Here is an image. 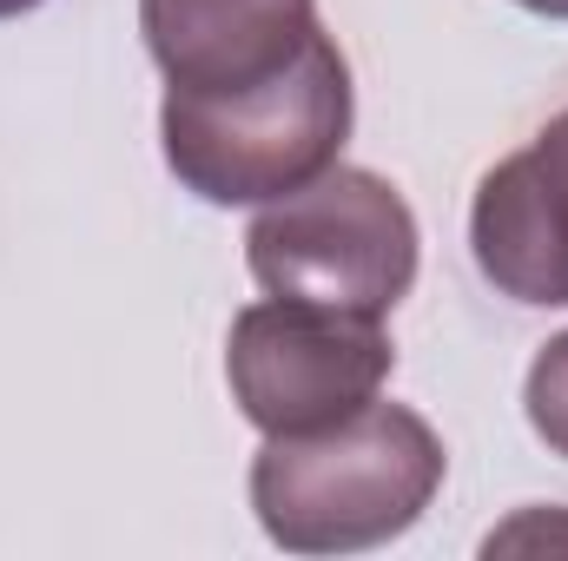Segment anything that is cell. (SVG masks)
<instances>
[{
  "instance_id": "obj_1",
  "label": "cell",
  "mask_w": 568,
  "mask_h": 561,
  "mask_svg": "<svg viewBox=\"0 0 568 561\" xmlns=\"http://www.w3.org/2000/svg\"><path fill=\"white\" fill-rule=\"evenodd\" d=\"M443 469L449 456L429 417L377 397L324 429L265 436L245 489L284 555H364L424 522Z\"/></svg>"
},
{
  "instance_id": "obj_2",
  "label": "cell",
  "mask_w": 568,
  "mask_h": 561,
  "mask_svg": "<svg viewBox=\"0 0 568 561\" xmlns=\"http://www.w3.org/2000/svg\"><path fill=\"white\" fill-rule=\"evenodd\" d=\"M357 120L351 60L317 33L284 73L239 93H172L159 106V145L172 178L205 205H272L324 178Z\"/></svg>"
},
{
  "instance_id": "obj_3",
  "label": "cell",
  "mask_w": 568,
  "mask_h": 561,
  "mask_svg": "<svg viewBox=\"0 0 568 561\" xmlns=\"http://www.w3.org/2000/svg\"><path fill=\"white\" fill-rule=\"evenodd\" d=\"M245 265L265 297L390 317L417 284L424 232L410 198L384 172L337 159L324 178L258 205L245 232Z\"/></svg>"
},
{
  "instance_id": "obj_4",
  "label": "cell",
  "mask_w": 568,
  "mask_h": 561,
  "mask_svg": "<svg viewBox=\"0 0 568 561\" xmlns=\"http://www.w3.org/2000/svg\"><path fill=\"white\" fill-rule=\"evenodd\" d=\"M397 344L384 317L324 310L297 297H258L232 317L225 384L232 404L265 436H304L384 397Z\"/></svg>"
},
{
  "instance_id": "obj_5",
  "label": "cell",
  "mask_w": 568,
  "mask_h": 561,
  "mask_svg": "<svg viewBox=\"0 0 568 561\" xmlns=\"http://www.w3.org/2000/svg\"><path fill=\"white\" fill-rule=\"evenodd\" d=\"M469 258L483 284L529 310L568 304V106L469 198Z\"/></svg>"
},
{
  "instance_id": "obj_6",
  "label": "cell",
  "mask_w": 568,
  "mask_h": 561,
  "mask_svg": "<svg viewBox=\"0 0 568 561\" xmlns=\"http://www.w3.org/2000/svg\"><path fill=\"white\" fill-rule=\"evenodd\" d=\"M140 33L172 93H239L284 73L317 33V0H140Z\"/></svg>"
},
{
  "instance_id": "obj_7",
  "label": "cell",
  "mask_w": 568,
  "mask_h": 561,
  "mask_svg": "<svg viewBox=\"0 0 568 561\" xmlns=\"http://www.w3.org/2000/svg\"><path fill=\"white\" fill-rule=\"evenodd\" d=\"M523 417L549 442V456H568V330H556L536 350V364L523 377Z\"/></svg>"
},
{
  "instance_id": "obj_8",
  "label": "cell",
  "mask_w": 568,
  "mask_h": 561,
  "mask_svg": "<svg viewBox=\"0 0 568 561\" xmlns=\"http://www.w3.org/2000/svg\"><path fill=\"white\" fill-rule=\"evenodd\" d=\"M516 7H529V13H542V20H568V0H516Z\"/></svg>"
},
{
  "instance_id": "obj_9",
  "label": "cell",
  "mask_w": 568,
  "mask_h": 561,
  "mask_svg": "<svg viewBox=\"0 0 568 561\" xmlns=\"http://www.w3.org/2000/svg\"><path fill=\"white\" fill-rule=\"evenodd\" d=\"M40 0H0V20H20V13H33Z\"/></svg>"
}]
</instances>
